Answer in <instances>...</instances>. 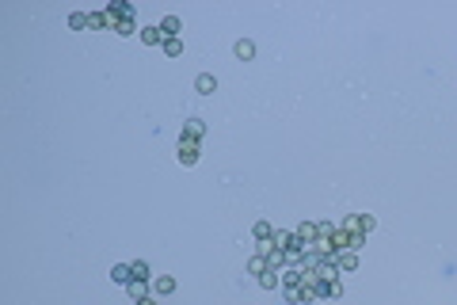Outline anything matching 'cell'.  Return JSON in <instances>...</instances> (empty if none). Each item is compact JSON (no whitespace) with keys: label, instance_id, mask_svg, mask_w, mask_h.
Masks as SVG:
<instances>
[{"label":"cell","instance_id":"obj_13","mask_svg":"<svg viewBox=\"0 0 457 305\" xmlns=\"http://www.w3.org/2000/svg\"><path fill=\"white\" fill-rule=\"evenodd\" d=\"M156 290H160V294H172V290H175V279H156Z\"/></svg>","mask_w":457,"mask_h":305},{"label":"cell","instance_id":"obj_7","mask_svg":"<svg viewBox=\"0 0 457 305\" xmlns=\"http://www.w3.org/2000/svg\"><path fill=\"white\" fill-rule=\"evenodd\" d=\"M141 38H145L149 46H153V42H164V31H160V27H145V31H141Z\"/></svg>","mask_w":457,"mask_h":305},{"label":"cell","instance_id":"obj_5","mask_svg":"<svg viewBox=\"0 0 457 305\" xmlns=\"http://www.w3.org/2000/svg\"><path fill=\"white\" fill-rule=\"evenodd\" d=\"M316 236H320V225H301L297 229V240H305V244H312Z\"/></svg>","mask_w":457,"mask_h":305},{"label":"cell","instance_id":"obj_15","mask_svg":"<svg viewBox=\"0 0 457 305\" xmlns=\"http://www.w3.org/2000/svg\"><path fill=\"white\" fill-rule=\"evenodd\" d=\"M255 236H259V240H267V236H271V225H267V221H259V225H255Z\"/></svg>","mask_w":457,"mask_h":305},{"label":"cell","instance_id":"obj_6","mask_svg":"<svg viewBox=\"0 0 457 305\" xmlns=\"http://www.w3.org/2000/svg\"><path fill=\"white\" fill-rule=\"evenodd\" d=\"M336 267H339V271H354V267H358V256H354V252H343V256L336 260Z\"/></svg>","mask_w":457,"mask_h":305},{"label":"cell","instance_id":"obj_3","mask_svg":"<svg viewBox=\"0 0 457 305\" xmlns=\"http://www.w3.org/2000/svg\"><path fill=\"white\" fill-rule=\"evenodd\" d=\"M236 57H240V61L255 57V42H248V38H240V42H236Z\"/></svg>","mask_w":457,"mask_h":305},{"label":"cell","instance_id":"obj_10","mask_svg":"<svg viewBox=\"0 0 457 305\" xmlns=\"http://www.w3.org/2000/svg\"><path fill=\"white\" fill-rule=\"evenodd\" d=\"M202 130H206V126H202L199 118H190L187 122V141H194V138H202Z\"/></svg>","mask_w":457,"mask_h":305},{"label":"cell","instance_id":"obj_14","mask_svg":"<svg viewBox=\"0 0 457 305\" xmlns=\"http://www.w3.org/2000/svg\"><path fill=\"white\" fill-rule=\"evenodd\" d=\"M275 282H278V275H275V271H271V275H259V286H267V290H271Z\"/></svg>","mask_w":457,"mask_h":305},{"label":"cell","instance_id":"obj_11","mask_svg":"<svg viewBox=\"0 0 457 305\" xmlns=\"http://www.w3.org/2000/svg\"><path fill=\"white\" fill-rule=\"evenodd\" d=\"M129 271H134V279H138V282H149V267H145L141 260H138V263H129Z\"/></svg>","mask_w":457,"mask_h":305},{"label":"cell","instance_id":"obj_12","mask_svg":"<svg viewBox=\"0 0 457 305\" xmlns=\"http://www.w3.org/2000/svg\"><path fill=\"white\" fill-rule=\"evenodd\" d=\"M282 282L286 286H301V271H282Z\"/></svg>","mask_w":457,"mask_h":305},{"label":"cell","instance_id":"obj_8","mask_svg":"<svg viewBox=\"0 0 457 305\" xmlns=\"http://www.w3.org/2000/svg\"><path fill=\"white\" fill-rule=\"evenodd\" d=\"M111 279H114V282H129V279H134V271H129L126 263H118V267L111 271Z\"/></svg>","mask_w":457,"mask_h":305},{"label":"cell","instance_id":"obj_17","mask_svg":"<svg viewBox=\"0 0 457 305\" xmlns=\"http://www.w3.org/2000/svg\"><path fill=\"white\" fill-rule=\"evenodd\" d=\"M129 294H134V297L141 301V297H145V282H134V286H129Z\"/></svg>","mask_w":457,"mask_h":305},{"label":"cell","instance_id":"obj_16","mask_svg":"<svg viewBox=\"0 0 457 305\" xmlns=\"http://www.w3.org/2000/svg\"><path fill=\"white\" fill-rule=\"evenodd\" d=\"M275 244H286V248H293V236H290V233H275Z\"/></svg>","mask_w":457,"mask_h":305},{"label":"cell","instance_id":"obj_1","mask_svg":"<svg viewBox=\"0 0 457 305\" xmlns=\"http://www.w3.org/2000/svg\"><path fill=\"white\" fill-rule=\"evenodd\" d=\"M194 160H199V145L183 138L179 141V164H194Z\"/></svg>","mask_w":457,"mask_h":305},{"label":"cell","instance_id":"obj_9","mask_svg":"<svg viewBox=\"0 0 457 305\" xmlns=\"http://www.w3.org/2000/svg\"><path fill=\"white\" fill-rule=\"evenodd\" d=\"M164 53H168V57H179V53H183V42H179V38H164Z\"/></svg>","mask_w":457,"mask_h":305},{"label":"cell","instance_id":"obj_2","mask_svg":"<svg viewBox=\"0 0 457 305\" xmlns=\"http://www.w3.org/2000/svg\"><path fill=\"white\" fill-rule=\"evenodd\" d=\"M160 31H164V38H175L179 35V16H168L164 23H160Z\"/></svg>","mask_w":457,"mask_h":305},{"label":"cell","instance_id":"obj_4","mask_svg":"<svg viewBox=\"0 0 457 305\" xmlns=\"http://www.w3.org/2000/svg\"><path fill=\"white\" fill-rule=\"evenodd\" d=\"M194 88H199L202 96H210V92H214V88H217V80H214V77H210V73H202V77H199V80H194Z\"/></svg>","mask_w":457,"mask_h":305}]
</instances>
